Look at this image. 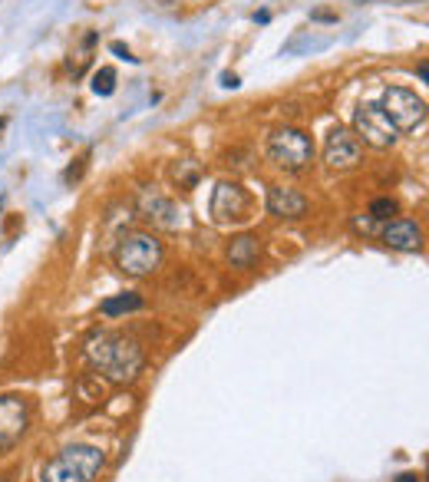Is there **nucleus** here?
<instances>
[{"instance_id": "obj_1", "label": "nucleus", "mask_w": 429, "mask_h": 482, "mask_svg": "<svg viewBox=\"0 0 429 482\" xmlns=\"http://www.w3.org/2000/svg\"><path fill=\"white\" fill-rule=\"evenodd\" d=\"M83 357L96 373H102L109 383L136 380L146 367V350L136 337L119 330H93L83 343Z\"/></svg>"}, {"instance_id": "obj_2", "label": "nucleus", "mask_w": 429, "mask_h": 482, "mask_svg": "<svg viewBox=\"0 0 429 482\" xmlns=\"http://www.w3.org/2000/svg\"><path fill=\"white\" fill-rule=\"evenodd\" d=\"M106 466V456H102L100 446H66L56 459H50L43 469H40V479L43 482H96V476Z\"/></svg>"}, {"instance_id": "obj_3", "label": "nucleus", "mask_w": 429, "mask_h": 482, "mask_svg": "<svg viewBox=\"0 0 429 482\" xmlns=\"http://www.w3.org/2000/svg\"><path fill=\"white\" fill-rule=\"evenodd\" d=\"M162 258H165L162 241L146 235V231L123 235L119 244H116V251H113L116 267H119L123 274H129V278H146V274H152L155 267L162 265Z\"/></svg>"}, {"instance_id": "obj_4", "label": "nucleus", "mask_w": 429, "mask_h": 482, "mask_svg": "<svg viewBox=\"0 0 429 482\" xmlns=\"http://www.w3.org/2000/svg\"><path fill=\"white\" fill-rule=\"evenodd\" d=\"M267 159L284 172H301L314 159V142L307 132L294 126H281L267 136Z\"/></svg>"}, {"instance_id": "obj_5", "label": "nucleus", "mask_w": 429, "mask_h": 482, "mask_svg": "<svg viewBox=\"0 0 429 482\" xmlns=\"http://www.w3.org/2000/svg\"><path fill=\"white\" fill-rule=\"evenodd\" d=\"M377 106L383 109V116L390 119V126L396 132H416L426 123V100L416 96L413 89H403V86L383 89V100Z\"/></svg>"}, {"instance_id": "obj_6", "label": "nucleus", "mask_w": 429, "mask_h": 482, "mask_svg": "<svg viewBox=\"0 0 429 482\" xmlns=\"http://www.w3.org/2000/svg\"><path fill=\"white\" fill-rule=\"evenodd\" d=\"M251 192L238 185V182H218L212 192V205H208V212H212V221L214 225H244L248 218H251Z\"/></svg>"}, {"instance_id": "obj_7", "label": "nucleus", "mask_w": 429, "mask_h": 482, "mask_svg": "<svg viewBox=\"0 0 429 482\" xmlns=\"http://www.w3.org/2000/svg\"><path fill=\"white\" fill-rule=\"evenodd\" d=\"M30 430V403L20 394H0V453H10Z\"/></svg>"}, {"instance_id": "obj_8", "label": "nucleus", "mask_w": 429, "mask_h": 482, "mask_svg": "<svg viewBox=\"0 0 429 482\" xmlns=\"http://www.w3.org/2000/svg\"><path fill=\"white\" fill-rule=\"evenodd\" d=\"M354 132L357 139L373 146V149H387L396 142V129L390 126V119L383 116L377 102H360L354 113Z\"/></svg>"}, {"instance_id": "obj_9", "label": "nucleus", "mask_w": 429, "mask_h": 482, "mask_svg": "<svg viewBox=\"0 0 429 482\" xmlns=\"http://www.w3.org/2000/svg\"><path fill=\"white\" fill-rule=\"evenodd\" d=\"M360 155H364V142L357 139L354 129L334 126L327 132V142H324V162H327L330 169H337V172L354 169V165H360Z\"/></svg>"}, {"instance_id": "obj_10", "label": "nucleus", "mask_w": 429, "mask_h": 482, "mask_svg": "<svg viewBox=\"0 0 429 482\" xmlns=\"http://www.w3.org/2000/svg\"><path fill=\"white\" fill-rule=\"evenodd\" d=\"M136 208H139V215L146 218V221H152L155 228L176 231L178 225H182V212L176 208V202L165 199L162 192H155V189H142L139 199H136Z\"/></svg>"}, {"instance_id": "obj_11", "label": "nucleus", "mask_w": 429, "mask_h": 482, "mask_svg": "<svg viewBox=\"0 0 429 482\" xmlns=\"http://www.w3.org/2000/svg\"><path fill=\"white\" fill-rule=\"evenodd\" d=\"M267 212L274 218H304L307 215V199L297 189L271 185L267 189Z\"/></svg>"}, {"instance_id": "obj_12", "label": "nucleus", "mask_w": 429, "mask_h": 482, "mask_svg": "<svg viewBox=\"0 0 429 482\" xmlns=\"http://www.w3.org/2000/svg\"><path fill=\"white\" fill-rule=\"evenodd\" d=\"M383 241L396 248V251H419L423 248V228L410 218H393L390 225L383 228Z\"/></svg>"}, {"instance_id": "obj_13", "label": "nucleus", "mask_w": 429, "mask_h": 482, "mask_svg": "<svg viewBox=\"0 0 429 482\" xmlns=\"http://www.w3.org/2000/svg\"><path fill=\"white\" fill-rule=\"evenodd\" d=\"M258 258H261V241L254 238V235L231 238V244H228V261L235 267H254Z\"/></svg>"}, {"instance_id": "obj_14", "label": "nucleus", "mask_w": 429, "mask_h": 482, "mask_svg": "<svg viewBox=\"0 0 429 482\" xmlns=\"http://www.w3.org/2000/svg\"><path fill=\"white\" fill-rule=\"evenodd\" d=\"M146 301H142L136 291H126V294H116V297H106L100 304V314L102 318H123V314H136L142 311Z\"/></svg>"}, {"instance_id": "obj_15", "label": "nucleus", "mask_w": 429, "mask_h": 482, "mask_svg": "<svg viewBox=\"0 0 429 482\" xmlns=\"http://www.w3.org/2000/svg\"><path fill=\"white\" fill-rule=\"evenodd\" d=\"M169 176H172V182H176L182 192H192L198 185V178H202V165L195 162V159H176Z\"/></svg>"}, {"instance_id": "obj_16", "label": "nucleus", "mask_w": 429, "mask_h": 482, "mask_svg": "<svg viewBox=\"0 0 429 482\" xmlns=\"http://www.w3.org/2000/svg\"><path fill=\"white\" fill-rule=\"evenodd\" d=\"M93 47H96V33L86 30V33L79 37V47H73V53H70V73H73V79L83 77L86 66L93 63Z\"/></svg>"}, {"instance_id": "obj_17", "label": "nucleus", "mask_w": 429, "mask_h": 482, "mask_svg": "<svg viewBox=\"0 0 429 482\" xmlns=\"http://www.w3.org/2000/svg\"><path fill=\"white\" fill-rule=\"evenodd\" d=\"M149 3L162 7V10H172V13H195V10L212 7V0H149Z\"/></svg>"}, {"instance_id": "obj_18", "label": "nucleus", "mask_w": 429, "mask_h": 482, "mask_svg": "<svg viewBox=\"0 0 429 482\" xmlns=\"http://www.w3.org/2000/svg\"><path fill=\"white\" fill-rule=\"evenodd\" d=\"M93 93L96 96H113L116 93V70L113 66H102L93 73Z\"/></svg>"}, {"instance_id": "obj_19", "label": "nucleus", "mask_w": 429, "mask_h": 482, "mask_svg": "<svg viewBox=\"0 0 429 482\" xmlns=\"http://www.w3.org/2000/svg\"><path fill=\"white\" fill-rule=\"evenodd\" d=\"M89 155H93V153L86 149V153H79V155L73 159V162L66 165V172H63V182H66V185H76L79 178L86 176V169H89Z\"/></svg>"}, {"instance_id": "obj_20", "label": "nucleus", "mask_w": 429, "mask_h": 482, "mask_svg": "<svg viewBox=\"0 0 429 482\" xmlns=\"http://www.w3.org/2000/svg\"><path fill=\"white\" fill-rule=\"evenodd\" d=\"M396 212H400L396 199H377V202H370V218H377V221H387Z\"/></svg>"}, {"instance_id": "obj_21", "label": "nucleus", "mask_w": 429, "mask_h": 482, "mask_svg": "<svg viewBox=\"0 0 429 482\" xmlns=\"http://www.w3.org/2000/svg\"><path fill=\"white\" fill-rule=\"evenodd\" d=\"M109 50L119 53V56H123V60H129V63H136V60H139V56H132V50H129V47H123L119 40H116V43H109Z\"/></svg>"}, {"instance_id": "obj_22", "label": "nucleus", "mask_w": 429, "mask_h": 482, "mask_svg": "<svg viewBox=\"0 0 429 482\" xmlns=\"http://www.w3.org/2000/svg\"><path fill=\"white\" fill-rule=\"evenodd\" d=\"M311 20H337V10H327V7H320V10L311 13Z\"/></svg>"}, {"instance_id": "obj_23", "label": "nucleus", "mask_w": 429, "mask_h": 482, "mask_svg": "<svg viewBox=\"0 0 429 482\" xmlns=\"http://www.w3.org/2000/svg\"><path fill=\"white\" fill-rule=\"evenodd\" d=\"M393 482H423V479H419L416 472H403V476H396Z\"/></svg>"}, {"instance_id": "obj_24", "label": "nucleus", "mask_w": 429, "mask_h": 482, "mask_svg": "<svg viewBox=\"0 0 429 482\" xmlns=\"http://www.w3.org/2000/svg\"><path fill=\"white\" fill-rule=\"evenodd\" d=\"M221 86H238V77H235V73H225V77H221Z\"/></svg>"}, {"instance_id": "obj_25", "label": "nucleus", "mask_w": 429, "mask_h": 482, "mask_svg": "<svg viewBox=\"0 0 429 482\" xmlns=\"http://www.w3.org/2000/svg\"><path fill=\"white\" fill-rule=\"evenodd\" d=\"M3 129H7V116H0V139H3Z\"/></svg>"}, {"instance_id": "obj_26", "label": "nucleus", "mask_w": 429, "mask_h": 482, "mask_svg": "<svg viewBox=\"0 0 429 482\" xmlns=\"http://www.w3.org/2000/svg\"><path fill=\"white\" fill-rule=\"evenodd\" d=\"M360 3H364V0H360ZM366 3H370V0H366Z\"/></svg>"}]
</instances>
